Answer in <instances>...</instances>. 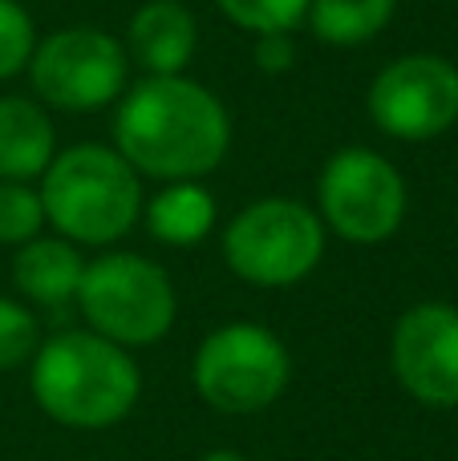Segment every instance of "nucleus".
<instances>
[{
  "instance_id": "9b49d317",
  "label": "nucleus",
  "mask_w": 458,
  "mask_h": 461,
  "mask_svg": "<svg viewBox=\"0 0 458 461\" xmlns=\"http://www.w3.org/2000/svg\"><path fill=\"white\" fill-rule=\"evenodd\" d=\"M195 16L179 0H146L130 21V53L151 77H179L195 53Z\"/></svg>"
},
{
  "instance_id": "9d476101",
  "label": "nucleus",
  "mask_w": 458,
  "mask_h": 461,
  "mask_svg": "<svg viewBox=\"0 0 458 461\" xmlns=\"http://www.w3.org/2000/svg\"><path fill=\"white\" fill-rule=\"evenodd\" d=\"M394 376L414 401L430 409L458 405V308L418 303L394 328Z\"/></svg>"
},
{
  "instance_id": "39448f33",
  "label": "nucleus",
  "mask_w": 458,
  "mask_h": 461,
  "mask_svg": "<svg viewBox=\"0 0 458 461\" xmlns=\"http://www.w3.org/2000/svg\"><path fill=\"white\" fill-rule=\"evenodd\" d=\"M325 255V223L292 199L243 207L224 235V259L256 287L300 284Z\"/></svg>"
},
{
  "instance_id": "f8f14e48",
  "label": "nucleus",
  "mask_w": 458,
  "mask_h": 461,
  "mask_svg": "<svg viewBox=\"0 0 458 461\" xmlns=\"http://www.w3.org/2000/svg\"><path fill=\"white\" fill-rule=\"evenodd\" d=\"M53 122L29 97H0V183H29L53 162Z\"/></svg>"
},
{
  "instance_id": "dca6fc26",
  "label": "nucleus",
  "mask_w": 458,
  "mask_h": 461,
  "mask_svg": "<svg viewBox=\"0 0 458 461\" xmlns=\"http://www.w3.org/2000/svg\"><path fill=\"white\" fill-rule=\"evenodd\" d=\"M224 8V16H232L240 29L256 32H289L297 29V21L308 13V0H215Z\"/></svg>"
},
{
  "instance_id": "2eb2a0df",
  "label": "nucleus",
  "mask_w": 458,
  "mask_h": 461,
  "mask_svg": "<svg viewBox=\"0 0 458 461\" xmlns=\"http://www.w3.org/2000/svg\"><path fill=\"white\" fill-rule=\"evenodd\" d=\"M398 0H308V21L325 45H362L389 24Z\"/></svg>"
},
{
  "instance_id": "4468645a",
  "label": "nucleus",
  "mask_w": 458,
  "mask_h": 461,
  "mask_svg": "<svg viewBox=\"0 0 458 461\" xmlns=\"http://www.w3.org/2000/svg\"><path fill=\"white\" fill-rule=\"evenodd\" d=\"M146 227L167 247H191L215 227V199L199 183H170L146 207Z\"/></svg>"
},
{
  "instance_id": "423d86ee",
  "label": "nucleus",
  "mask_w": 458,
  "mask_h": 461,
  "mask_svg": "<svg viewBox=\"0 0 458 461\" xmlns=\"http://www.w3.org/2000/svg\"><path fill=\"white\" fill-rule=\"evenodd\" d=\"M289 348L260 324H224L195 352V389L219 413H260L289 389Z\"/></svg>"
},
{
  "instance_id": "6e6552de",
  "label": "nucleus",
  "mask_w": 458,
  "mask_h": 461,
  "mask_svg": "<svg viewBox=\"0 0 458 461\" xmlns=\"http://www.w3.org/2000/svg\"><path fill=\"white\" fill-rule=\"evenodd\" d=\"M32 89L57 110H102L118 94H126L130 57L110 32L78 24L45 37L32 49Z\"/></svg>"
},
{
  "instance_id": "a211bd4d",
  "label": "nucleus",
  "mask_w": 458,
  "mask_h": 461,
  "mask_svg": "<svg viewBox=\"0 0 458 461\" xmlns=\"http://www.w3.org/2000/svg\"><path fill=\"white\" fill-rule=\"evenodd\" d=\"M32 49H37L32 16L16 0H0V81L29 69Z\"/></svg>"
},
{
  "instance_id": "f257e3e1",
  "label": "nucleus",
  "mask_w": 458,
  "mask_h": 461,
  "mask_svg": "<svg viewBox=\"0 0 458 461\" xmlns=\"http://www.w3.org/2000/svg\"><path fill=\"white\" fill-rule=\"evenodd\" d=\"M114 138L134 170L167 183H195L224 162L232 122L211 89L179 73L138 81L118 105Z\"/></svg>"
},
{
  "instance_id": "7ed1b4c3",
  "label": "nucleus",
  "mask_w": 458,
  "mask_h": 461,
  "mask_svg": "<svg viewBox=\"0 0 458 461\" xmlns=\"http://www.w3.org/2000/svg\"><path fill=\"white\" fill-rule=\"evenodd\" d=\"M45 219L69 243H114L134 227L142 211L138 175L118 150L105 146H73L57 154L41 183Z\"/></svg>"
},
{
  "instance_id": "412c9836",
  "label": "nucleus",
  "mask_w": 458,
  "mask_h": 461,
  "mask_svg": "<svg viewBox=\"0 0 458 461\" xmlns=\"http://www.w3.org/2000/svg\"><path fill=\"white\" fill-rule=\"evenodd\" d=\"M203 461H248L243 454H235V449H215V454H207Z\"/></svg>"
},
{
  "instance_id": "0eeeda50",
  "label": "nucleus",
  "mask_w": 458,
  "mask_h": 461,
  "mask_svg": "<svg viewBox=\"0 0 458 461\" xmlns=\"http://www.w3.org/2000/svg\"><path fill=\"white\" fill-rule=\"evenodd\" d=\"M325 223L349 243H386L406 215V183L381 154L345 146L321 170L316 183Z\"/></svg>"
},
{
  "instance_id": "20e7f679",
  "label": "nucleus",
  "mask_w": 458,
  "mask_h": 461,
  "mask_svg": "<svg viewBox=\"0 0 458 461\" xmlns=\"http://www.w3.org/2000/svg\"><path fill=\"white\" fill-rule=\"evenodd\" d=\"M78 303L89 328L118 348L159 344L175 324V287L167 271L130 251H110L86 263Z\"/></svg>"
},
{
  "instance_id": "f3484780",
  "label": "nucleus",
  "mask_w": 458,
  "mask_h": 461,
  "mask_svg": "<svg viewBox=\"0 0 458 461\" xmlns=\"http://www.w3.org/2000/svg\"><path fill=\"white\" fill-rule=\"evenodd\" d=\"M45 223L41 194L29 183H0V243L24 247Z\"/></svg>"
},
{
  "instance_id": "ddd939ff",
  "label": "nucleus",
  "mask_w": 458,
  "mask_h": 461,
  "mask_svg": "<svg viewBox=\"0 0 458 461\" xmlns=\"http://www.w3.org/2000/svg\"><path fill=\"white\" fill-rule=\"evenodd\" d=\"M81 271H86V263L69 239H29L13 259L16 287L45 308H61V303L78 300Z\"/></svg>"
},
{
  "instance_id": "f03ea898",
  "label": "nucleus",
  "mask_w": 458,
  "mask_h": 461,
  "mask_svg": "<svg viewBox=\"0 0 458 461\" xmlns=\"http://www.w3.org/2000/svg\"><path fill=\"white\" fill-rule=\"evenodd\" d=\"M142 376L126 348L97 332H61L32 357V397L69 429H105L134 409Z\"/></svg>"
},
{
  "instance_id": "aec40b11",
  "label": "nucleus",
  "mask_w": 458,
  "mask_h": 461,
  "mask_svg": "<svg viewBox=\"0 0 458 461\" xmlns=\"http://www.w3.org/2000/svg\"><path fill=\"white\" fill-rule=\"evenodd\" d=\"M292 57H297V49H292L289 32H264L256 41V65L264 73H284L292 65Z\"/></svg>"
},
{
  "instance_id": "6ab92c4d",
  "label": "nucleus",
  "mask_w": 458,
  "mask_h": 461,
  "mask_svg": "<svg viewBox=\"0 0 458 461\" xmlns=\"http://www.w3.org/2000/svg\"><path fill=\"white\" fill-rule=\"evenodd\" d=\"M37 316H32L24 303L5 300L0 295V373L8 368H21L24 360L37 357Z\"/></svg>"
},
{
  "instance_id": "1a4fd4ad",
  "label": "nucleus",
  "mask_w": 458,
  "mask_h": 461,
  "mask_svg": "<svg viewBox=\"0 0 458 461\" xmlns=\"http://www.w3.org/2000/svg\"><path fill=\"white\" fill-rule=\"evenodd\" d=\"M370 118L381 134L426 142L458 122V69L438 53H410L373 77Z\"/></svg>"
}]
</instances>
